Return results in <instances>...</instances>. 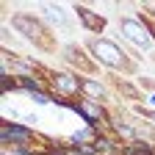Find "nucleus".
<instances>
[{
	"label": "nucleus",
	"mask_w": 155,
	"mask_h": 155,
	"mask_svg": "<svg viewBox=\"0 0 155 155\" xmlns=\"http://www.w3.org/2000/svg\"><path fill=\"white\" fill-rule=\"evenodd\" d=\"M14 28L22 33L25 39H31V42H39V45H45V47H50V42H47V33H45V28L36 22V17H31V14H14Z\"/></svg>",
	"instance_id": "f257e3e1"
},
{
	"label": "nucleus",
	"mask_w": 155,
	"mask_h": 155,
	"mask_svg": "<svg viewBox=\"0 0 155 155\" xmlns=\"http://www.w3.org/2000/svg\"><path fill=\"white\" fill-rule=\"evenodd\" d=\"M91 50L100 55L108 67H125V55L119 53V47H116V45L103 42V39H94V42H91Z\"/></svg>",
	"instance_id": "f03ea898"
},
{
	"label": "nucleus",
	"mask_w": 155,
	"mask_h": 155,
	"mask_svg": "<svg viewBox=\"0 0 155 155\" xmlns=\"http://www.w3.org/2000/svg\"><path fill=\"white\" fill-rule=\"evenodd\" d=\"M122 31L133 39L136 45H141V47H150V45H152V33H150L141 22H136V19H125V22H122Z\"/></svg>",
	"instance_id": "7ed1b4c3"
},
{
	"label": "nucleus",
	"mask_w": 155,
	"mask_h": 155,
	"mask_svg": "<svg viewBox=\"0 0 155 155\" xmlns=\"http://www.w3.org/2000/svg\"><path fill=\"white\" fill-rule=\"evenodd\" d=\"M0 136H3V141H14V144H25V141L33 139V133L22 125H3Z\"/></svg>",
	"instance_id": "20e7f679"
},
{
	"label": "nucleus",
	"mask_w": 155,
	"mask_h": 155,
	"mask_svg": "<svg viewBox=\"0 0 155 155\" xmlns=\"http://www.w3.org/2000/svg\"><path fill=\"white\" fill-rule=\"evenodd\" d=\"M69 108H75L78 114H81V116H83V119L89 122V127H94L97 122H100V119H103V111H100V108H97V105H94L91 100H83L81 105H75V103H69Z\"/></svg>",
	"instance_id": "39448f33"
},
{
	"label": "nucleus",
	"mask_w": 155,
	"mask_h": 155,
	"mask_svg": "<svg viewBox=\"0 0 155 155\" xmlns=\"http://www.w3.org/2000/svg\"><path fill=\"white\" fill-rule=\"evenodd\" d=\"M78 14H81V22H83L86 28H91V31H103V28H105V19L97 17L94 11H89V8H83V6H78Z\"/></svg>",
	"instance_id": "423d86ee"
},
{
	"label": "nucleus",
	"mask_w": 155,
	"mask_h": 155,
	"mask_svg": "<svg viewBox=\"0 0 155 155\" xmlns=\"http://www.w3.org/2000/svg\"><path fill=\"white\" fill-rule=\"evenodd\" d=\"M55 89L58 91H64V94H75V91H81V83L75 81L72 75H55Z\"/></svg>",
	"instance_id": "0eeeda50"
},
{
	"label": "nucleus",
	"mask_w": 155,
	"mask_h": 155,
	"mask_svg": "<svg viewBox=\"0 0 155 155\" xmlns=\"http://www.w3.org/2000/svg\"><path fill=\"white\" fill-rule=\"evenodd\" d=\"M17 86H19V89H25V91H31V94H39V91H42V83H39L36 78H31V75L17 78Z\"/></svg>",
	"instance_id": "6e6552de"
},
{
	"label": "nucleus",
	"mask_w": 155,
	"mask_h": 155,
	"mask_svg": "<svg viewBox=\"0 0 155 155\" xmlns=\"http://www.w3.org/2000/svg\"><path fill=\"white\" fill-rule=\"evenodd\" d=\"M125 155H155V147H150L144 141H133L130 147H125Z\"/></svg>",
	"instance_id": "1a4fd4ad"
},
{
	"label": "nucleus",
	"mask_w": 155,
	"mask_h": 155,
	"mask_svg": "<svg viewBox=\"0 0 155 155\" xmlns=\"http://www.w3.org/2000/svg\"><path fill=\"white\" fill-rule=\"evenodd\" d=\"M81 89H83L86 94H94V97H100V94H103V86H100V83H94V81H81Z\"/></svg>",
	"instance_id": "9d476101"
},
{
	"label": "nucleus",
	"mask_w": 155,
	"mask_h": 155,
	"mask_svg": "<svg viewBox=\"0 0 155 155\" xmlns=\"http://www.w3.org/2000/svg\"><path fill=\"white\" fill-rule=\"evenodd\" d=\"M91 147H94L97 152H100V155H103V152H111V150H114V144H111L108 139H94V141H91Z\"/></svg>",
	"instance_id": "9b49d317"
},
{
	"label": "nucleus",
	"mask_w": 155,
	"mask_h": 155,
	"mask_svg": "<svg viewBox=\"0 0 155 155\" xmlns=\"http://www.w3.org/2000/svg\"><path fill=\"white\" fill-rule=\"evenodd\" d=\"M64 53L69 55V61H75V64H83V67H89V64L83 61V53H81V50H78V47H67Z\"/></svg>",
	"instance_id": "f8f14e48"
},
{
	"label": "nucleus",
	"mask_w": 155,
	"mask_h": 155,
	"mask_svg": "<svg viewBox=\"0 0 155 155\" xmlns=\"http://www.w3.org/2000/svg\"><path fill=\"white\" fill-rule=\"evenodd\" d=\"M0 89H3V91H11V89H17V78L11 81L8 75H3V78H0Z\"/></svg>",
	"instance_id": "ddd939ff"
},
{
	"label": "nucleus",
	"mask_w": 155,
	"mask_h": 155,
	"mask_svg": "<svg viewBox=\"0 0 155 155\" xmlns=\"http://www.w3.org/2000/svg\"><path fill=\"white\" fill-rule=\"evenodd\" d=\"M72 139H75V141H86V139H91V127H86V130H81V133H75Z\"/></svg>",
	"instance_id": "4468645a"
},
{
	"label": "nucleus",
	"mask_w": 155,
	"mask_h": 155,
	"mask_svg": "<svg viewBox=\"0 0 155 155\" xmlns=\"http://www.w3.org/2000/svg\"><path fill=\"white\" fill-rule=\"evenodd\" d=\"M119 133H122V136H133V130H130V127H125V125H119Z\"/></svg>",
	"instance_id": "2eb2a0df"
},
{
	"label": "nucleus",
	"mask_w": 155,
	"mask_h": 155,
	"mask_svg": "<svg viewBox=\"0 0 155 155\" xmlns=\"http://www.w3.org/2000/svg\"><path fill=\"white\" fill-rule=\"evenodd\" d=\"M144 114H147V111H144ZM147 116H150V119H152V122H155V111H150V114H147Z\"/></svg>",
	"instance_id": "dca6fc26"
}]
</instances>
